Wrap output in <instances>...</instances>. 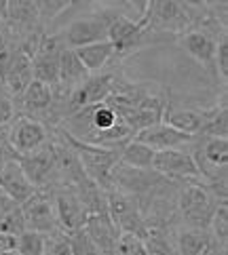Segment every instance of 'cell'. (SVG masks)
Returning <instances> with one entry per match:
<instances>
[{
    "mask_svg": "<svg viewBox=\"0 0 228 255\" xmlns=\"http://www.w3.org/2000/svg\"><path fill=\"white\" fill-rule=\"evenodd\" d=\"M180 47L184 49L195 61L203 63V66H214V57H216V47L218 40L212 34L201 32V30H190L180 34Z\"/></svg>",
    "mask_w": 228,
    "mask_h": 255,
    "instance_id": "obj_19",
    "label": "cell"
},
{
    "mask_svg": "<svg viewBox=\"0 0 228 255\" xmlns=\"http://www.w3.org/2000/svg\"><path fill=\"white\" fill-rule=\"evenodd\" d=\"M0 21H2V19H0Z\"/></svg>",
    "mask_w": 228,
    "mask_h": 255,
    "instance_id": "obj_46",
    "label": "cell"
},
{
    "mask_svg": "<svg viewBox=\"0 0 228 255\" xmlns=\"http://www.w3.org/2000/svg\"><path fill=\"white\" fill-rule=\"evenodd\" d=\"M85 232L91 236L99 251L104 255H112V249L116 245V239L121 230H118L116 222L110 217L108 209H102V211H93V213H87V220H85Z\"/></svg>",
    "mask_w": 228,
    "mask_h": 255,
    "instance_id": "obj_14",
    "label": "cell"
},
{
    "mask_svg": "<svg viewBox=\"0 0 228 255\" xmlns=\"http://www.w3.org/2000/svg\"><path fill=\"white\" fill-rule=\"evenodd\" d=\"M214 66L218 68V72H220L222 80L226 83V80H228V40H226V36H222L220 42H218V47H216Z\"/></svg>",
    "mask_w": 228,
    "mask_h": 255,
    "instance_id": "obj_36",
    "label": "cell"
},
{
    "mask_svg": "<svg viewBox=\"0 0 228 255\" xmlns=\"http://www.w3.org/2000/svg\"><path fill=\"white\" fill-rule=\"evenodd\" d=\"M106 209H108V213H110L112 220L116 222L121 232L142 234V230L146 228V224L142 220V213H140V207L135 203V198H131L129 194L110 192L106 196Z\"/></svg>",
    "mask_w": 228,
    "mask_h": 255,
    "instance_id": "obj_11",
    "label": "cell"
},
{
    "mask_svg": "<svg viewBox=\"0 0 228 255\" xmlns=\"http://www.w3.org/2000/svg\"><path fill=\"white\" fill-rule=\"evenodd\" d=\"M152 160H154V150L138 139L127 141L123 152L118 154V162L131 169H142V171H152Z\"/></svg>",
    "mask_w": 228,
    "mask_h": 255,
    "instance_id": "obj_23",
    "label": "cell"
},
{
    "mask_svg": "<svg viewBox=\"0 0 228 255\" xmlns=\"http://www.w3.org/2000/svg\"><path fill=\"white\" fill-rule=\"evenodd\" d=\"M112 255H150L140 234L135 232H121L112 249Z\"/></svg>",
    "mask_w": 228,
    "mask_h": 255,
    "instance_id": "obj_29",
    "label": "cell"
},
{
    "mask_svg": "<svg viewBox=\"0 0 228 255\" xmlns=\"http://www.w3.org/2000/svg\"><path fill=\"white\" fill-rule=\"evenodd\" d=\"M13 156H15V154H13V150H11V148H8L6 139H0V171L4 169V165H6V162L11 160Z\"/></svg>",
    "mask_w": 228,
    "mask_h": 255,
    "instance_id": "obj_39",
    "label": "cell"
},
{
    "mask_svg": "<svg viewBox=\"0 0 228 255\" xmlns=\"http://www.w3.org/2000/svg\"><path fill=\"white\" fill-rule=\"evenodd\" d=\"M226 106L222 108H218L216 114L209 118L207 125L203 127V135H209V137H226V133H228V121H226Z\"/></svg>",
    "mask_w": 228,
    "mask_h": 255,
    "instance_id": "obj_33",
    "label": "cell"
},
{
    "mask_svg": "<svg viewBox=\"0 0 228 255\" xmlns=\"http://www.w3.org/2000/svg\"><path fill=\"white\" fill-rule=\"evenodd\" d=\"M68 236H70L72 255H104L97 245L91 241V236L85 232V228H78V230L70 232Z\"/></svg>",
    "mask_w": 228,
    "mask_h": 255,
    "instance_id": "obj_32",
    "label": "cell"
},
{
    "mask_svg": "<svg viewBox=\"0 0 228 255\" xmlns=\"http://www.w3.org/2000/svg\"><path fill=\"white\" fill-rule=\"evenodd\" d=\"M152 171L169 179H199L201 169L197 165V156L184 148H169L154 152Z\"/></svg>",
    "mask_w": 228,
    "mask_h": 255,
    "instance_id": "obj_3",
    "label": "cell"
},
{
    "mask_svg": "<svg viewBox=\"0 0 228 255\" xmlns=\"http://www.w3.org/2000/svg\"><path fill=\"white\" fill-rule=\"evenodd\" d=\"M32 53L28 49H23L21 44L17 47L15 55L11 59V63L6 66V70L2 72L0 76V83L6 89L8 95L13 97H19L25 87H28L32 80H34V74H32Z\"/></svg>",
    "mask_w": 228,
    "mask_h": 255,
    "instance_id": "obj_12",
    "label": "cell"
},
{
    "mask_svg": "<svg viewBox=\"0 0 228 255\" xmlns=\"http://www.w3.org/2000/svg\"><path fill=\"white\" fill-rule=\"evenodd\" d=\"M133 8H135V13H138V19L146 13V4H148V0H127Z\"/></svg>",
    "mask_w": 228,
    "mask_h": 255,
    "instance_id": "obj_40",
    "label": "cell"
},
{
    "mask_svg": "<svg viewBox=\"0 0 228 255\" xmlns=\"http://www.w3.org/2000/svg\"><path fill=\"white\" fill-rule=\"evenodd\" d=\"M15 97L6 93V89L0 85V127H6L15 118Z\"/></svg>",
    "mask_w": 228,
    "mask_h": 255,
    "instance_id": "obj_34",
    "label": "cell"
},
{
    "mask_svg": "<svg viewBox=\"0 0 228 255\" xmlns=\"http://www.w3.org/2000/svg\"><path fill=\"white\" fill-rule=\"evenodd\" d=\"M47 255H72L70 236L61 232L59 236H55V239H49V243H47Z\"/></svg>",
    "mask_w": 228,
    "mask_h": 255,
    "instance_id": "obj_37",
    "label": "cell"
},
{
    "mask_svg": "<svg viewBox=\"0 0 228 255\" xmlns=\"http://www.w3.org/2000/svg\"><path fill=\"white\" fill-rule=\"evenodd\" d=\"M203 160L209 167L218 169H226L228 165V139L226 137H209L203 143Z\"/></svg>",
    "mask_w": 228,
    "mask_h": 255,
    "instance_id": "obj_28",
    "label": "cell"
},
{
    "mask_svg": "<svg viewBox=\"0 0 228 255\" xmlns=\"http://www.w3.org/2000/svg\"><path fill=\"white\" fill-rule=\"evenodd\" d=\"M148 30L144 17L140 19H129L125 15H112L110 25H108V40L112 42L114 53L118 55H127L129 51H133L140 44L144 32Z\"/></svg>",
    "mask_w": 228,
    "mask_h": 255,
    "instance_id": "obj_10",
    "label": "cell"
},
{
    "mask_svg": "<svg viewBox=\"0 0 228 255\" xmlns=\"http://www.w3.org/2000/svg\"><path fill=\"white\" fill-rule=\"evenodd\" d=\"M21 207V215H23V224L25 228L42 234H53L57 230V217H55V207H53V200L42 194L36 192L19 205Z\"/></svg>",
    "mask_w": 228,
    "mask_h": 255,
    "instance_id": "obj_9",
    "label": "cell"
},
{
    "mask_svg": "<svg viewBox=\"0 0 228 255\" xmlns=\"http://www.w3.org/2000/svg\"><path fill=\"white\" fill-rule=\"evenodd\" d=\"M209 230H212V239L216 243H220L222 251L226 249V239H228V207L226 203L222 200L220 207H216V211L212 215V220H209Z\"/></svg>",
    "mask_w": 228,
    "mask_h": 255,
    "instance_id": "obj_30",
    "label": "cell"
},
{
    "mask_svg": "<svg viewBox=\"0 0 228 255\" xmlns=\"http://www.w3.org/2000/svg\"><path fill=\"white\" fill-rule=\"evenodd\" d=\"M195 135H188V133H182L178 129H173L171 125L167 123H157V125H150L146 129L138 131L133 135V139H138L146 145H150L154 152L159 150H169V148H184L193 141Z\"/></svg>",
    "mask_w": 228,
    "mask_h": 255,
    "instance_id": "obj_13",
    "label": "cell"
},
{
    "mask_svg": "<svg viewBox=\"0 0 228 255\" xmlns=\"http://www.w3.org/2000/svg\"><path fill=\"white\" fill-rule=\"evenodd\" d=\"M6 6H8V0H0V19H4Z\"/></svg>",
    "mask_w": 228,
    "mask_h": 255,
    "instance_id": "obj_42",
    "label": "cell"
},
{
    "mask_svg": "<svg viewBox=\"0 0 228 255\" xmlns=\"http://www.w3.org/2000/svg\"><path fill=\"white\" fill-rule=\"evenodd\" d=\"M15 245H17V236H15V234H4V232H0V253L15 251Z\"/></svg>",
    "mask_w": 228,
    "mask_h": 255,
    "instance_id": "obj_38",
    "label": "cell"
},
{
    "mask_svg": "<svg viewBox=\"0 0 228 255\" xmlns=\"http://www.w3.org/2000/svg\"><path fill=\"white\" fill-rule=\"evenodd\" d=\"M4 19L19 30H32L38 23V13L32 0H8Z\"/></svg>",
    "mask_w": 228,
    "mask_h": 255,
    "instance_id": "obj_24",
    "label": "cell"
},
{
    "mask_svg": "<svg viewBox=\"0 0 228 255\" xmlns=\"http://www.w3.org/2000/svg\"><path fill=\"white\" fill-rule=\"evenodd\" d=\"M15 160L21 165L23 173L36 188L44 186L49 181V175L55 171V148H49L47 143L40 150L32 154H23V156H15Z\"/></svg>",
    "mask_w": 228,
    "mask_h": 255,
    "instance_id": "obj_15",
    "label": "cell"
},
{
    "mask_svg": "<svg viewBox=\"0 0 228 255\" xmlns=\"http://www.w3.org/2000/svg\"><path fill=\"white\" fill-rule=\"evenodd\" d=\"M112 76L110 74H95L87 80H83L80 85H76L74 89L68 91V110L70 114L85 110L89 106H95V104H102L106 102L110 93L114 91V83H112Z\"/></svg>",
    "mask_w": 228,
    "mask_h": 255,
    "instance_id": "obj_5",
    "label": "cell"
},
{
    "mask_svg": "<svg viewBox=\"0 0 228 255\" xmlns=\"http://www.w3.org/2000/svg\"><path fill=\"white\" fill-rule=\"evenodd\" d=\"M0 192H2V190H0Z\"/></svg>",
    "mask_w": 228,
    "mask_h": 255,
    "instance_id": "obj_45",
    "label": "cell"
},
{
    "mask_svg": "<svg viewBox=\"0 0 228 255\" xmlns=\"http://www.w3.org/2000/svg\"><path fill=\"white\" fill-rule=\"evenodd\" d=\"M142 17L148 23V30L152 28L171 34H184L193 23L188 8L182 0H148L146 13Z\"/></svg>",
    "mask_w": 228,
    "mask_h": 255,
    "instance_id": "obj_2",
    "label": "cell"
},
{
    "mask_svg": "<svg viewBox=\"0 0 228 255\" xmlns=\"http://www.w3.org/2000/svg\"><path fill=\"white\" fill-rule=\"evenodd\" d=\"M6 143L13 150L15 156L32 154L47 143V129H44L42 123L34 121V118H28V116L17 118L6 133Z\"/></svg>",
    "mask_w": 228,
    "mask_h": 255,
    "instance_id": "obj_8",
    "label": "cell"
},
{
    "mask_svg": "<svg viewBox=\"0 0 228 255\" xmlns=\"http://www.w3.org/2000/svg\"><path fill=\"white\" fill-rule=\"evenodd\" d=\"M142 241L146 245L150 255H178L176 251V239L171 241V236L167 230L157 226H150V228H144L142 230Z\"/></svg>",
    "mask_w": 228,
    "mask_h": 255,
    "instance_id": "obj_26",
    "label": "cell"
},
{
    "mask_svg": "<svg viewBox=\"0 0 228 255\" xmlns=\"http://www.w3.org/2000/svg\"><path fill=\"white\" fill-rule=\"evenodd\" d=\"M216 110L218 108H214V110H176V108L167 106L165 112H163V123L171 125L173 129H178L182 133L197 135L203 131V127L216 114Z\"/></svg>",
    "mask_w": 228,
    "mask_h": 255,
    "instance_id": "obj_18",
    "label": "cell"
},
{
    "mask_svg": "<svg viewBox=\"0 0 228 255\" xmlns=\"http://www.w3.org/2000/svg\"><path fill=\"white\" fill-rule=\"evenodd\" d=\"M214 247V239L207 228H188L182 230L176 239V251L178 255H205Z\"/></svg>",
    "mask_w": 228,
    "mask_h": 255,
    "instance_id": "obj_21",
    "label": "cell"
},
{
    "mask_svg": "<svg viewBox=\"0 0 228 255\" xmlns=\"http://www.w3.org/2000/svg\"><path fill=\"white\" fill-rule=\"evenodd\" d=\"M0 85H2V83H0Z\"/></svg>",
    "mask_w": 228,
    "mask_h": 255,
    "instance_id": "obj_47",
    "label": "cell"
},
{
    "mask_svg": "<svg viewBox=\"0 0 228 255\" xmlns=\"http://www.w3.org/2000/svg\"><path fill=\"white\" fill-rule=\"evenodd\" d=\"M112 15L114 13H97V15H87V17H80V19H74L66 28V32H63L66 47L78 49L83 44L106 40Z\"/></svg>",
    "mask_w": 228,
    "mask_h": 255,
    "instance_id": "obj_4",
    "label": "cell"
},
{
    "mask_svg": "<svg viewBox=\"0 0 228 255\" xmlns=\"http://www.w3.org/2000/svg\"><path fill=\"white\" fill-rule=\"evenodd\" d=\"M63 135L68 137L66 141L74 148V154L80 162V169H83L85 177L97 186L110 184V173L118 165V152L106 148V145H99V143L80 141L72 133H63Z\"/></svg>",
    "mask_w": 228,
    "mask_h": 255,
    "instance_id": "obj_1",
    "label": "cell"
},
{
    "mask_svg": "<svg viewBox=\"0 0 228 255\" xmlns=\"http://www.w3.org/2000/svg\"><path fill=\"white\" fill-rule=\"evenodd\" d=\"M47 243H49V234L25 228V230L17 234L15 251L17 255H47Z\"/></svg>",
    "mask_w": 228,
    "mask_h": 255,
    "instance_id": "obj_27",
    "label": "cell"
},
{
    "mask_svg": "<svg viewBox=\"0 0 228 255\" xmlns=\"http://www.w3.org/2000/svg\"><path fill=\"white\" fill-rule=\"evenodd\" d=\"M0 255H17V251H6V253H0Z\"/></svg>",
    "mask_w": 228,
    "mask_h": 255,
    "instance_id": "obj_44",
    "label": "cell"
},
{
    "mask_svg": "<svg viewBox=\"0 0 228 255\" xmlns=\"http://www.w3.org/2000/svg\"><path fill=\"white\" fill-rule=\"evenodd\" d=\"M38 13V21L42 23H51L66 11V8L74 2V0H32Z\"/></svg>",
    "mask_w": 228,
    "mask_h": 255,
    "instance_id": "obj_31",
    "label": "cell"
},
{
    "mask_svg": "<svg viewBox=\"0 0 228 255\" xmlns=\"http://www.w3.org/2000/svg\"><path fill=\"white\" fill-rule=\"evenodd\" d=\"M205 255H224V251H220V253H218V251H216V249L212 247V249H209V251H207Z\"/></svg>",
    "mask_w": 228,
    "mask_h": 255,
    "instance_id": "obj_43",
    "label": "cell"
},
{
    "mask_svg": "<svg viewBox=\"0 0 228 255\" xmlns=\"http://www.w3.org/2000/svg\"><path fill=\"white\" fill-rule=\"evenodd\" d=\"M19 44H15L11 38H8V34L0 30V76H2V72L6 70V66L11 63L15 51Z\"/></svg>",
    "mask_w": 228,
    "mask_h": 255,
    "instance_id": "obj_35",
    "label": "cell"
},
{
    "mask_svg": "<svg viewBox=\"0 0 228 255\" xmlns=\"http://www.w3.org/2000/svg\"><path fill=\"white\" fill-rule=\"evenodd\" d=\"M59 51L61 44L55 36H40L32 57V74L34 80L49 85L51 89L59 83Z\"/></svg>",
    "mask_w": 228,
    "mask_h": 255,
    "instance_id": "obj_6",
    "label": "cell"
},
{
    "mask_svg": "<svg viewBox=\"0 0 228 255\" xmlns=\"http://www.w3.org/2000/svg\"><path fill=\"white\" fill-rule=\"evenodd\" d=\"M53 207H55V217H57V226H61L63 232H74L78 228L85 226L87 220V209L83 205L78 194L74 192H59L53 200Z\"/></svg>",
    "mask_w": 228,
    "mask_h": 255,
    "instance_id": "obj_17",
    "label": "cell"
},
{
    "mask_svg": "<svg viewBox=\"0 0 228 255\" xmlns=\"http://www.w3.org/2000/svg\"><path fill=\"white\" fill-rule=\"evenodd\" d=\"M19 97L28 112H47L53 106V89L40 80H32Z\"/></svg>",
    "mask_w": 228,
    "mask_h": 255,
    "instance_id": "obj_25",
    "label": "cell"
},
{
    "mask_svg": "<svg viewBox=\"0 0 228 255\" xmlns=\"http://www.w3.org/2000/svg\"><path fill=\"white\" fill-rule=\"evenodd\" d=\"M186 6H195V8H203L207 4V0H182Z\"/></svg>",
    "mask_w": 228,
    "mask_h": 255,
    "instance_id": "obj_41",
    "label": "cell"
},
{
    "mask_svg": "<svg viewBox=\"0 0 228 255\" xmlns=\"http://www.w3.org/2000/svg\"><path fill=\"white\" fill-rule=\"evenodd\" d=\"M87 78H89V72L85 70L83 63H80L76 51L70 47H61V51H59V83L57 85L68 87V91H70Z\"/></svg>",
    "mask_w": 228,
    "mask_h": 255,
    "instance_id": "obj_22",
    "label": "cell"
},
{
    "mask_svg": "<svg viewBox=\"0 0 228 255\" xmlns=\"http://www.w3.org/2000/svg\"><path fill=\"white\" fill-rule=\"evenodd\" d=\"M0 190L11 198V200H15L17 205H21V203H25L36 190L34 184L28 179V175L23 173V169H21V165L15 160V156L11 158L4 165V169L0 171Z\"/></svg>",
    "mask_w": 228,
    "mask_h": 255,
    "instance_id": "obj_16",
    "label": "cell"
},
{
    "mask_svg": "<svg viewBox=\"0 0 228 255\" xmlns=\"http://www.w3.org/2000/svg\"><path fill=\"white\" fill-rule=\"evenodd\" d=\"M216 207H218L216 198L205 186L193 184V186H188L180 196L182 215L186 217V222L190 226H197V228H207L209 226V220H212Z\"/></svg>",
    "mask_w": 228,
    "mask_h": 255,
    "instance_id": "obj_7",
    "label": "cell"
},
{
    "mask_svg": "<svg viewBox=\"0 0 228 255\" xmlns=\"http://www.w3.org/2000/svg\"><path fill=\"white\" fill-rule=\"evenodd\" d=\"M76 55L80 59V63L85 66V70L89 74H97L99 70L106 68V63L112 59L114 53V47L110 40H99V42H91V44H83V47L74 49Z\"/></svg>",
    "mask_w": 228,
    "mask_h": 255,
    "instance_id": "obj_20",
    "label": "cell"
}]
</instances>
